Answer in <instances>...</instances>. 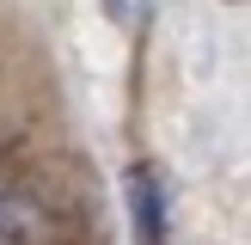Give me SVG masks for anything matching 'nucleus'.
Instances as JSON below:
<instances>
[{"label":"nucleus","instance_id":"f257e3e1","mask_svg":"<svg viewBox=\"0 0 251 245\" xmlns=\"http://www.w3.org/2000/svg\"><path fill=\"white\" fill-rule=\"evenodd\" d=\"M129 215L135 245H166V184L153 166H129Z\"/></svg>","mask_w":251,"mask_h":245},{"label":"nucleus","instance_id":"f03ea898","mask_svg":"<svg viewBox=\"0 0 251 245\" xmlns=\"http://www.w3.org/2000/svg\"><path fill=\"white\" fill-rule=\"evenodd\" d=\"M104 6H110V12H117V19H123V24H129V31H135V24H141V19H147V0H104Z\"/></svg>","mask_w":251,"mask_h":245},{"label":"nucleus","instance_id":"7ed1b4c3","mask_svg":"<svg viewBox=\"0 0 251 245\" xmlns=\"http://www.w3.org/2000/svg\"><path fill=\"white\" fill-rule=\"evenodd\" d=\"M0 245H12V202H6V190H0Z\"/></svg>","mask_w":251,"mask_h":245}]
</instances>
